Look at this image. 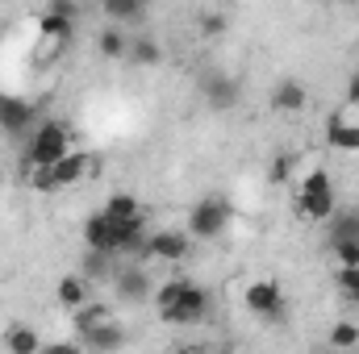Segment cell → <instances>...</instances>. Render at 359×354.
Segmentation results:
<instances>
[{
    "label": "cell",
    "instance_id": "1",
    "mask_svg": "<svg viewBox=\"0 0 359 354\" xmlns=\"http://www.w3.org/2000/svg\"><path fill=\"white\" fill-rule=\"evenodd\" d=\"M155 304H159V317L168 325H196L209 313V296L192 279H168V283H159L155 288Z\"/></svg>",
    "mask_w": 359,
    "mask_h": 354
},
{
    "label": "cell",
    "instance_id": "2",
    "mask_svg": "<svg viewBox=\"0 0 359 354\" xmlns=\"http://www.w3.org/2000/svg\"><path fill=\"white\" fill-rule=\"evenodd\" d=\"M67 150H72L67 129H63L59 121H42V125H34V138L25 142V167H50V163H59Z\"/></svg>",
    "mask_w": 359,
    "mask_h": 354
},
{
    "label": "cell",
    "instance_id": "3",
    "mask_svg": "<svg viewBox=\"0 0 359 354\" xmlns=\"http://www.w3.org/2000/svg\"><path fill=\"white\" fill-rule=\"evenodd\" d=\"M297 208H301V217H309V221H330V217H334V183H330V176H326L322 167L301 179Z\"/></svg>",
    "mask_w": 359,
    "mask_h": 354
},
{
    "label": "cell",
    "instance_id": "4",
    "mask_svg": "<svg viewBox=\"0 0 359 354\" xmlns=\"http://www.w3.org/2000/svg\"><path fill=\"white\" fill-rule=\"evenodd\" d=\"M226 225H230V204H226V196H205V200H196L192 213H188V234L201 238V242L222 238Z\"/></svg>",
    "mask_w": 359,
    "mask_h": 354
},
{
    "label": "cell",
    "instance_id": "5",
    "mask_svg": "<svg viewBox=\"0 0 359 354\" xmlns=\"http://www.w3.org/2000/svg\"><path fill=\"white\" fill-rule=\"evenodd\" d=\"M192 255V234L184 229H155L147 234V246H142V259H159V263H180Z\"/></svg>",
    "mask_w": 359,
    "mask_h": 354
},
{
    "label": "cell",
    "instance_id": "6",
    "mask_svg": "<svg viewBox=\"0 0 359 354\" xmlns=\"http://www.w3.org/2000/svg\"><path fill=\"white\" fill-rule=\"evenodd\" d=\"M247 309L264 321H284L288 304H284V292L276 279H255V283H247Z\"/></svg>",
    "mask_w": 359,
    "mask_h": 354
},
{
    "label": "cell",
    "instance_id": "7",
    "mask_svg": "<svg viewBox=\"0 0 359 354\" xmlns=\"http://www.w3.org/2000/svg\"><path fill=\"white\" fill-rule=\"evenodd\" d=\"M113 296L126 300V304H147L155 296V279L142 271V267H121L113 275Z\"/></svg>",
    "mask_w": 359,
    "mask_h": 354
},
{
    "label": "cell",
    "instance_id": "8",
    "mask_svg": "<svg viewBox=\"0 0 359 354\" xmlns=\"http://www.w3.org/2000/svg\"><path fill=\"white\" fill-rule=\"evenodd\" d=\"M201 96H205V104L213 108V113H230L234 104H238V80L234 76H226V71H209L205 80H201Z\"/></svg>",
    "mask_w": 359,
    "mask_h": 354
},
{
    "label": "cell",
    "instance_id": "9",
    "mask_svg": "<svg viewBox=\"0 0 359 354\" xmlns=\"http://www.w3.org/2000/svg\"><path fill=\"white\" fill-rule=\"evenodd\" d=\"M34 121H38V108L29 100L0 92V129L4 134H25V129H34Z\"/></svg>",
    "mask_w": 359,
    "mask_h": 354
},
{
    "label": "cell",
    "instance_id": "10",
    "mask_svg": "<svg viewBox=\"0 0 359 354\" xmlns=\"http://www.w3.org/2000/svg\"><path fill=\"white\" fill-rule=\"evenodd\" d=\"M80 346L92 351V354H113V351L126 346V330H121L113 317H104L100 325H92L88 334H80Z\"/></svg>",
    "mask_w": 359,
    "mask_h": 354
},
{
    "label": "cell",
    "instance_id": "11",
    "mask_svg": "<svg viewBox=\"0 0 359 354\" xmlns=\"http://www.w3.org/2000/svg\"><path fill=\"white\" fill-rule=\"evenodd\" d=\"M50 171H55V183L63 192V187H72V183H80V179L88 176V155L84 150H67L59 163H50Z\"/></svg>",
    "mask_w": 359,
    "mask_h": 354
},
{
    "label": "cell",
    "instance_id": "12",
    "mask_svg": "<svg viewBox=\"0 0 359 354\" xmlns=\"http://www.w3.org/2000/svg\"><path fill=\"white\" fill-rule=\"evenodd\" d=\"M305 100H309V92H305V84H297V80H280L271 88V108L276 113H301Z\"/></svg>",
    "mask_w": 359,
    "mask_h": 354
},
{
    "label": "cell",
    "instance_id": "13",
    "mask_svg": "<svg viewBox=\"0 0 359 354\" xmlns=\"http://www.w3.org/2000/svg\"><path fill=\"white\" fill-rule=\"evenodd\" d=\"M121 267H117V255H109V250H92L84 255V267H80V275H88L92 283H113V275H117Z\"/></svg>",
    "mask_w": 359,
    "mask_h": 354
},
{
    "label": "cell",
    "instance_id": "14",
    "mask_svg": "<svg viewBox=\"0 0 359 354\" xmlns=\"http://www.w3.org/2000/svg\"><path fill=\"white\" fill-rule=\"evenodd\" d=\"M326 142L343 155H359V125L343 121V117H330L326 121Z\"/></svg>",
    "mask_w": 359,
    "mask_h": 354
},
{
    "label": "cell",
    "instance_id": "15",
    "mask_svg": "<svg viewBox=\"0 0 359 354\" xmlns=\"http://www.w3.org/2000/svg\"><path fill=\"white\" fill-rule=\"evenodd\" d=\"M92 300V279L88 275H63L59 279V304L63 309H80Z\"/></svg>",
    "mask_w": 359,
    "mask_h": 354
},
{
    "label": "cell",
    "instance_id": "16",
    "mask_svg": "<svg viewBox=\"0 0 359 354\" xmlns=\"http://www.w3.org/2000/svg\"><path fill=\"white\" fill-rule=\"evenodd\" d=\"M84 242H88L92 250H109L113 255V221L104 217V208L92 213L88 221H84Z\"/></svg>",
    "mask_w": 359,
    "mask_h": 354
},
{
    "label": "cell",
    "instance_id": "17",
    "mask_svg": "<svg viewBox=\"0 0 359 354\" xmlns=\"http://www.w3.org/2000/svg\"><path fill=\"white\" fill-rule=\"evenodd\" d=\"M330 225V242H359V208H334V217L326 221Z\"/></svg>",
    "mask_w": 359,
    "mask_h": 354
},
{
    "label": "cell",
    "instance_id": "18",
    "mask_svg": "<svg viewBox=\"0 0 359 354\" xmlns=\"http://www.w3.org/2000/svg\"><path fill=\"white\" fill-rule=\"evenodd\" d=\"M72 21H76V17H63V13H55V8H42V13H38V34H42V38H55V42H67V38H72Z\"/></svg>",
    "mask_w": 359,
    "mask_h": 354
},
{
    "label": "cell",
    "instance_id": "19",
    "mask_svg": "<svg viewBox=\"0 0 359 354\" xmlns=\"http://www.w3.org/2000/svg\"><path fill=\"white\" fill-rule=\"evenodd\" d=\"M4 346L13 354H38L42 351V338H38L29 325H8V330H4Z\"/></svg>",
    "mask_w": 359,
    "mask_h": 354
},
{
    "label": "cell",
    "instance_id": "20",
    "mask_svg": "<svg viewBox=\"0 0 359 354\" xmlns=\"http://www.w3.org/2000/svg\"><path fill=\"white\" fill-rule=\"evenodd\" d=\"M96 50H100L104 59H126V55H130V38H126L117 25H104L100 38H96Z\"/></svg>",
    "mask_w": 359,
    "mask_h": 354
},
{
    "label": "cell",
    "instance_id": "21",
    "mask_svg": "<svg viewBox=\"0 0 359 354\" xmlns=\"http://www.w3.org/2000/svg\"><path fill=\"white\" fill-rule=\"evenodd\" d=\"M126 59H130L134 67H155V63H163V46H159L155 38H134Z\"/></svg>",
    "mask_w": 359,
    "mask_h": 354
},
{
    "label": "cell",
    "instance_id": "22",
    "mask_svg": "<svg viewBox=\"0 0 359 354\" xmlns=\"http://www.w3.org/2000/svg\"><path fill=\"white\" fill-rule=\"evenodd\" d=\"M104 317H109V304H100V300H88V304L72 309V325H76V338H80V334H88L92 325H100Z\"/></svg>",
    "mask_w": 359,
    "mask_h": 354
},
{
    "label": "cell",
    "instance_id": "23",
    "mask_svg": "<svg viewBox=\"0 0 359 354\" xmlns=\"http://www.w3.org/2000/svg\"><path fill=\"white\" fill-rule=\"evenodd\" d=\"M142 213V204H138V196H130V192H113L109 200H104V217H113V221H126V217H138Z\"/></svg>",
    "mask_w": 359,
    "mask_h": 354
},
{
    "label": "cell",
    "instance_id": "24",
    "mask_svg": "<svg viewBox=\"0 0 359 354\" xmlns=\"http://www.w3.org/2000/svg\"><path fill=\"white\" fill-rule=\"evenodd\" d=\"M147 4H151V0H100V8H104L113 21H138V17L147 13Z\"/></svg>",
    "mask_w": 359,
    "mask_h": 354
},
{
    "label": "cell",
    "instance_id": "25",
    "mask_svg": "<svg viewBox=\"0 0 359 354\" xmlns=\"http://www.w3.org/2000/svg\"><path fill=\"white\" fill-rule=\"evenodd\" d=\"M330 346H334V351H351V346H359V325L355 321H339V325L330 330Z\"/></svg>",
    "mask_w": 359,
    "mask_h": 354
},
{
    "label": "cell",
    "instance_id": "26",
    "mask_svg": "<svg viewBox=\"0 0 359 354\" xmlns=\"http://www.w3.org/2000/svg\"><path fill=\"white\" fill-rule=\"evenodd\" d=\"M334 283H339V292H343V296H347L351 304H359V263H351V267H339Z\"/></svg>",
    "mask_w": 359,
    "mask_h": 354
},
{
    "label": "cell",
    "instance_id": "27",
    "mask_svg": "<svg viewBox=\"0 0 359 354\" xmlns=\"http://www.w3.org/2000/svg\"><path fill=\"white\" fill-rule=\"evenodd\" d=\"M330 250H334V259H339V267H351V263H359V242H330Z\"/></svg>",
    "mask_w": 359,
    "mask_h": 354
},
{
    "label": "cell",
    "instance_id": "28",
    "mask_svg": "<svg viewBox=\"0 0 359 354\" xmlns=\"http://www.w3.org/2000/svg\"><path fill=\"white\" fill-rule=\"evenodd\" d=\"M201 34H205V38L226 34V17H222V13H205V17H201Z\"/></svg>",
    "mask_w": 359,
    "mask_h": 354
},
{
    "label": "cell",
    "instance_id": "29",
    "mask_svg": "<svg viewBox=\"0 0 359 354\" xmlns=\"http://www.w3.org/2000/svg\"><path fill=\"white\" fill-rule=\"evenodd\" d=\"M288 171H292V159H288V155L271 163V179H276V183H284V179H288Z\"/></svg>",
    "mask_w": 359,
    "mask_h": 354
},
{
    "label": "cell",
    "instance_id": "30",
    "mask_svg": "<svg viewBox=\"0 0 359 354\" xmlns=\"http://www.w3.org/2000/svg\"><path fill=\"white\" fill-rule=\"evenodd\" d=\"M46 8H55V13H63V17H76V4H72V0H50Z\"/></svg>",
    "mask_w": 359,
    "mask_h": 354
},
{
    "label": "cell",
    "instance_id": "31",
    "mask_svg": "<svg viewBox=\"0 0 359 354\" xmlns=\"http://www.w3.org/2000/svg\"><path fill=\"white\" fill-rule=\"evenodd\" d=\"M347 100L359 104V76H351V84H347Z\"/></svg>",
    "mask_w": 359,
    "mask_h": 354
},
{
    "label": "cell",
    "instance_id": "32",
    "mask_svg": "<svg viewBox=\"0 0 359 354\" xmlns=\"http://www.w3.org/2000/svg\"><path fill=\"white\" fill-rule=\"evenodd\" d=\"M339 4H359V0H339Z\"/></svg>",
    "mask_w": 359,
    "mask_h": 354
},
{
    "label": "cell",
    "instance_id": "33",
    "mask_svg": "<svg viewBox=\"0 0 359 354\" xmlns=\"http://www.w3.org/2000/svg\"><path fill=\"white\" fill-rule=\"evenodd\" d=\"M0 179H4V176H0Z\"/></svg>",
    "mask_w": 359,
    "mask_h": 354
}]
</instances>
